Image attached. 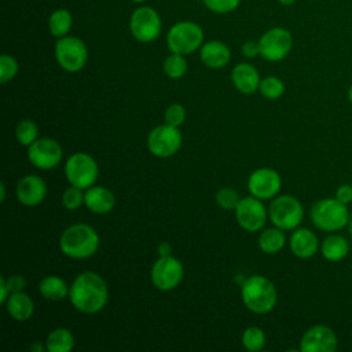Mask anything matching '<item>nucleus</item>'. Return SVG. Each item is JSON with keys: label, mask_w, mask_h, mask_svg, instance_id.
I'll use <instances>...</instances> for the list:
<instances>
[{"label": "nucleus", "mask_w": 352, "mask_h": 352, "mask_svg": "<svg viewBox=\"0 0 352 352\" xmlns=\"http://www.w3.org/2000/svg\"><path fill=\"white\" fill-rule=\"evenodd\" d=\"M69 300L77 311L92 315L102 311L107 304L109 287L99 274L84 271L72 282Z\"/></svg>", "instance_id": "f257e3e1"}, {"label": "nucleus", "mask_w": 352, "mask_h": 352, "mask_svg": "<svg viewBox=\"0 0 352 352\" xmlns=\"http://www.w3.org/2000/svg\"><path fill=\"white\" fill-rule=\"evenodd\" d=\"M60 252L74 260L92 257L99 249V235L94 227L85 223L69 226L59 238Z\"/></svg>", "instance_id": "f03ea898"}, {"label": "nucleus", "mask_w": 352, "mask_h": 352, "mask_svg": "<svg viewBox=\"0 0 352 352\" xmlns=\"http://www.w3.org/2000/svg\"><path fill=\"white\" fill-rule=\"evenodd\" d=\"M241 298L245 307L258 315L271 312L278 302L275 285L263 275H252L241 286Z\"/></svg>", "instance_id": "7ed1b4c3"}, {"label": "nucleus", "mask_w": 352, "mask_h": 352, "mask_svg": "<svg viewBox=\"0 0 352 352\" xmlns=\"http://www.w3.org/2000/svg\"><path fill=\"white\" fill-rule=\"evenodd\" d=\"M349 217L348 205L340 202L336 197L316 201L309 210L311 223L324 232H337L345 228L349 223Z\"/></svg>", "instance_id": "20e7f679"}, {"label": "nucleus", "mask_w": 352, "mask_h": 352, "mask_svg": "<svg viewBox=\"0 0 352 352\" xmlns=\"http://www.w3.org/2000/svg\"><path fill=\"white\" fill-rule=\"evenodd\" d=\"M268 217L275 227L285 231H293L304 219V208L293 195H276L270 204Z\"/></svg>", "instance_id": "39448f33"}, {"label": "nucleus", "mask_w": 352, "mask_h": 352, "mask_svg": "<svg viewBox=\"0 0 352 352\" xmlns=\"http://www.w3.org/2000/svg\"><path fill=\"white\" fill-rule=\"evenodd\" d=\"M204 32L201 26L191 21H182L170 26L166 34L168 50L175 54L188 55L202 47Z\"/></svg>", "instance_id": "423d86ee"}, {"label": "nucleus", "mask_w": 352, "mask_h": 352, "mask_svg": "<svg viewBox=\"0 0 352 352\" xmlns=\"http://www.w3.org/2000/svg\"><path fill=\"white\" fill-rule=\"evenodd\" d=\"M65 176L70 186L87 190L92 187L99 176V166L94 157L87 153H73L65 165Z\"/></svg>", "instance_id": "0eeeda50"}, {"label": "nucleus", "mask_w": 352, "mask_h": 352, "mask_svg": "<svg viewBox=\"0 0 352 352\" xmlns=\"http://www.w3.org/2000/svg\"><path fill=\"white\" fill-rule=\"evenodd\" d=\"M55 58L63 70L76 73L87 65L88 48L81 38L63 36L55 43Z\"/></svg>", "instance_id": "6e6552de"}, {"label": "nucleus", "mask_w": 352, "mask_h": 352, "mask_svg": "<svg viewBox=\"0 0 352 352\" xmlns=\"http://www.w3.org/2000/svg\"><path fill=\"white\" fill-rule=\"evenodd\" d=\"M184 276V267L182 261L172 254L160 256L151 267L150 279L154 287L161 292H170L176 289Z\"/></svg>", "instance_id": "1a4fd4ad"}, {"label": "nucleus", "mask_w": 352, "mask_h": 352, "mask_svg": "<svg viewBox=\"0 0 352 352\" xmlns=\"http://www.w3.org/2000/svg\"><path fill=\"white\" fill-rule=\"evenodd\" d=\"M182 142L183 138L177 126L162 124L150 131L147 136V148L158 158H168L179 151Z\"/></svg>", "instance_id": "9d476101"}, {"label": "nucleus", "mask_w": 352, "mask_h": 352, "mask_svg": "<svg viewBox=\"0 0 352 352\" xmlns=\"http://www.w3.org/2000/svg\"><path fill=\"white\" fill-rule=\"evenodd\" d=\"M162 29L161 16L151 7H138L129 18V30L140 43L154 41Z\"/></svg>", "instance_id": "9b49d317"}, {"label": "nucleus", "mask_w": 352, "mask_h": 352, "mask_svg": "<svg viewBox=\"0 0 352 352\" xmlns=\"http://www.w3.org/2000/svg\"><path fill=\"white\" fill-rule=\"evenodd\" d=\"M260 55L268 62L285 59L293 47V36L285 28H271L258 40Z\"/></svg>", "instance_id": "f8f14e48"}, {"label": "nucleus", "mask_w": 352, "mask_h": 352, "mask_svg": "<svg viewBox=\"0 0 352 352\" xmlns=\"http://www.w3.org/2000/svg\"><path fill=\"white\" fill-rule=\"evenodd\" d=\"M268 217V210L263 204V199H258L253 195L241 198L239 204L235 208V219L238 224L246 231H258L261 230Z\"/></svg>", "instance_id": "ddd939ff"}, {"label": "nucleus", "mask_w": 352, "mask_h": 352, "mask_svg": "<svg viewBox=\"0 0 352 352\" xmlns=\"http://www.w3.org/2000/svg\"><path fill=\"white\" fill-rule=\"evenodd\" d=\"M63 151L60 144L51 138H41L34 140L28 147L29 162L43 170H50L60 164Z\"/></svg>", "instance_id": "4468645a"}, {"label": "nucleus", "mask_w": 352, "mask_h": 352, "mask_svg": "<svg viewBox=\"0 0 352 352\" xmlns=\"http://www.w3.org/2000/svg\"><path fill=\"white\" fill-rule=\"evenodd\" d=\"M338 337L336 331L326 324H314L305 330L300 340L301 352H336Z\"/></svg>", "instance_id": "2eb2a0df"}, {"label": "nucleus", "mask_w": 352, "mask_h": 352, "mask_svg": "<svg viewBox=\"0 0 352 352\" xmlns=\"http://www.w3.org/2000/svg\"><path fill=\"white\" fill-rule=\"evenodd\" d=\"M282 187L280 175L272 168H258L253 170L248 179V190L250 195L258 199H272Z\"/></svg>", "instance_id": "dca6fc26"}, {"label": "nucleus", "mask_w": 352, "mask_h": 352, "mask_svg": "<svg viewBox=\"0 0 352 352\" xmlns=\"http://www.w3.org/2000/svg\"><path fill=\"white\" fill-rule=\"evenodd\" d=\"M16 199L25 206L40 205L47 195V184L37 175H26L16 184Z\"/></svg>", "instance_id": "f3484780"}, {"label": "nucleus", "mask_w": 352, "mask_h": 352, "mask_svg": "<svg viewBox=\"0 0 352 352\" xmlns=\"http://www.w3.org/2000/svg\"><path fill=\"white\" fill-rule=\"evenodd\" d=\"M289 248L296 257L305 260L314 257L318 253V250L320 249V243L312 230L297 227L296 230H293L289 238Z\"/></svg>", "instance_id": "a211bd4d"}, {"label": "nucleus", "mask_w": 352, "mask_h": 352, "mask_svg": "<svg viewBox=\"0 0 352 352\" xmlns=\"http://www.w3.org/2000/svg\"><path fill=\"white\" fill-rule=\"evenodd\" d=\"M231 81L234 87L245 95L254 94L260 87V74L257 69L250 63H238L231 72Z\"/></svg>", "instance_id": "6ab92c4d"}, {"label": "nucleus", "mask_w": 352, "mask_h": 352, "mask_svg": "<svg viewBox=\"0 0 352 352\" xmlns=\"http://www.w3.org/2000/svg\"><path fill=\"white\" fill-rule=\"evenodd\" d=\"M84 205L96 214H104L109 213L114 205H116V198L114 194L103 187V186H92L85 190L84 194Z\"/></svg>", "instance_id": "aec40b11"}, {"label": "nucleus", "mask_w": 352, "mask_h": 352, "mask_svg": "<svg viewBox=\"0 0 352 352\" xmlns=\"http://www.w3.org/2000/svg\"><path fill=\"white\" fill-rule=\"evenodd\" d=\"M199 56L206 67L221 69L228 65L231 59V51L224 43L219 40H212L201 47Z\"/></svg>", "instance_id": "412c9836"}, {"label": "nucleus", "mask_w": 352, "mask_h": 352, "mask_svg": "<svg viewBox=\"0 0 352 352\" xmlns=\"http://www.w3.org/2000/svg\"><path fill=\"white\" fill-rule=\"evenodd\" d=\"M4 305L8 315L16 322L29 320L34 312V302L23 290L11 293Z\"/></svg>", "instance_id": "4be33fe9"}, {"label": "nucleus", "mask_w": 352, "mask_h": 352, "mask_svg": "<svg viewBox=\"0 0 352 352\" xmlns=\"http://www.w3.org/2000/svg\"><path fill=\"white\" fill-rule=\"evenodd\" d=\"M320 253L324 260L330 263H338L348 256L349 242L344 235L329 232V235L320 243Z\"/></svg>", "instance_id": "5701e85b"}, {"label": "nucleus", "mask_w": 352, "mask_h": 352, "mask_svg": "<svg viewBox=\"0 0 352 352\" xmlns=\"http://www.w3.org/2000/svg\"><path fill=\"white\" fill-rule=\"evenodd\" d=\"M69 287L66 282L58 275H48L41 279L38 285L40 294L50 301H60L69 296Z\"/></svg>", "instance_id": "b1692460"}, {"label": "nucleus", "mask_w": 352, "mask_h": 352, "mask_svg": "<svg viewBox=\"0 0 352 352\" xmlns=\"http://www.w3.org/2000/svg\"><path fill=\"white\" fill-rule=\"evenodd\" d=\"M286 245V235L285 230L279 227H271L261 231L258 236V248L261 252L267 254H275L280 252Z\"/></svg>", "instance_id": "393cba45"}, {"label": "nucleus", "mask_w": 352, "mask_h": 352, "mask_svg": "<svg viewBox=\"0 0 352 352\" xmlns=\"http://www.w3.org/2000/svg\"><path fill=\"white\" fill-rule=\"evenodd\" d=\"M73 348L74 336L66 327L54 329L45 340V349L48 352H70Z\"/></svg>", "instance_id": "a878e982"}, {"label": "nucleus", "mask_w": 352, "mask_h": 352, "mask_svg": "<svg viewBox=\"0 0 352 352\" xmlns=\"http://www.w3.org/2000/svg\"><path fill=\"white\" fill-rule=\"evenodd\" d=\"M72 25H73V16L70 11H67L66 8L55 10L48 18L50 33L56 38L67 36L69 30L72 29Z\"/></svg>", "instance_id": "bb28decb"}, {"label": "nucleus", "mask_w": 352, "mask_h": 352, "mask_svg": "<svg viewBox=\"0 0 352 352\" xmlns=\"http://www.w3.org/2000/svg\"><path fill=\"white\" fill-rule=\"evenodd\" d=\"M187 67L188 66H187V60H186L184 55L175 54V52H170V55H168L165 58L164 65H162L164 73L169 78H173V80L182 78L187 73Z\"/></svg>", "instance_id": "cd10ccee"}, {"label": "nucleus", "mask_w": 352, "mask_h": 352, "mask_svg": "<svg viewBox=\"0 0 352 352\" xmlns=\"http://www.w3.org/2000/svg\"><path fill=\"white\" fill-rule=\"evenodd\" d=\"M242 345L250 352H257L265 345V333L258 326H249L242 334Z\"/></svg>", "instance_id": "c85d7f7f"}, {"label": "nucleus", "mask_w": 352, "mask_h": 352, "mask_svg": "<svg viewBox=\"0 0 352 352\" xmlns=\"http://www.w3.org/2000/svg\"><path fill=\"white\" fill-rule=\"evenodd\" d=\"M258 91L264 98L270 100H275L285 94V82L279 77L268 76L260 81Z\"/></svg>", "instance_id": "c756f323"}, {"label": "nucleus", "mask_w": 352, "mask_h": 352, "mask_svg": "<svg viewBox=\"0 0 352 352\" xmlns=\"http://www.w3.org/2000/svg\"><path fill=\"white\" fill-rule=\"evenodd\" d=\"M38 128L32 120H22L15 128V138L19 144L29 147L34 140H37Z\"/></svg>", "instance_id": "7c9ffc66"}, {"label": "nucleus", "mask_w": 352, "mask_h": 352, "mask_svg": "<svg viewBox=\"0 0 352 352\" xmlns=\"http://www.w3.org/2000/svg\"><path fill=\"white\" fill-rule=\"evenodd\" d=\"M239 201L241 197L234 188L223 187L216 192V202L224 210H235Z\"/></svg>", "instance_id": "2f4dec72"}, {"label": "nucleus", "mask_w": 352, "mask_h": 352, "mask_svg": "<svg viewBox=\"0 0 352 352\" xmlns=\"http://www.w3.org/2000/svg\"><path fill=\"white\" fill-rule=\"evenodd\" d=\"M19 70V65L16 59L8 54H3L0 56V82L6 84L12 80Z\"/></svg>", "instance_id": "473e14b6"}, {"label": "nucleus", "mask_w": 352, "mask_h": 352, "mask_svg": "<svg viewBox=\"0 0 352 352\" xmlns=\"http://www.w3.org/2000/svg\"><path fill=\"white\" fill-rule=\"evenodd\" d=\"M82 188H78L76 186H70L66 188L62 194V205L67 210H76L81 205H84V194Z\"/></svg>", "instance_id": "72a5a7b5"}, {"label": "nucleus", "mask_w": 352, "mask_h": 352, "mask_svg": "<svg viewBox=\"0 0 352 352\" xmlns=\"http://www.w3.org/2000/svg\"><path fill=\"white\" fill-rule=\"evenodd\" d=\"M164 118H165V124H169L172 126H177L179 128L184 122V120H186V109H184V106L180 104V103L170 104L165 110Z\"/></svg>", "instance_id": "f704fd0d"}, {"label": "nucleus", "mask_w": 352, "mask_h": 352, "mask_svg": "<svg viewBox=\"0 0 352 352\" xmlns=\"http://www.w3.org/2000/svg\"><path fill=\"white\" fill-rule=\"evenodd\" d=\"M241 0H204L208 10L216 14H227L239 6Z\"/></svg>", "instance_id": "c9c22d12"}, {"label": "nucleus", "mask_w": 352, "mask_h": 352, "mask_svg": "<svg viewBox=\"0 0 352 352\" xmlns=\"http://www.w3.org/2000/svg\"><path fill=\"white\" fill-rule=\"evenodd\" d=\"M336 198L348 205L352 202V186L351 184H341L337 190H336Z\"/></svg>", "instance_id": "e433bc0d"}, {"label": "nucleus", "mask_w": 352, "mask_h": 352, "mask_svg": "<svg viewBox=\"0 0 352 352\" xmlns=\"http://www.w3.org/2000/svg\"><path fill=\"white\" fill-rule=\"evenodd\" d=\"M6 279H7V283H8V287H10L11 293H14V292H22V290L25 289V286H26L25 278H23L22 275H19V274L11 275V276H8V278H6Z\"/></svg>", "instance_id": "4c0bfd02"}, {"label": "nucleus", "mask_w": 352, "mask_h": 352, "mask_svg": "<svg viewBox=\"0 0 352 352\" xmlns=\"http://www.w3.org/2000/svg\"><path fill=\"white\" fill-rule=\"evenodd\" d=\"M242 54L246 58H256L257 55H260V44L258 41H253L249 40L242 45Z\"/></svg>", "instance_id": "58836bf2"}, {"label": "nucleus", "mask_w": 352, "mask_h": 352, "mask_svg": "<svg viewBox=\"0 0 352 352\" xmlns=\"http://www.w3.org/2000/svg\"><path fill=\"white\" fill-rule=\"evenodd\" d=\"M11 294V290L8 287V283H7V279L4 276L0 278V302L1 304H6L7 298L10 297Z\"/></svg>", "instance_id": "ea45409f"}, {"label": "nucleus", "mask_w": 352, "mask_h": 352, "mask_svg": "<svg viewBox=\"0 0 352 352\" xmlns=\"http://www.w3.org/2000/svg\"><path fill=\"white\" fill-rule=\"evenodd\" d=\"M157 252L160 256H169L172 254V246L168 242H161L157 248Z\"/></svg>", "instance_id": "a19ab883"}, {"label": "nucleus", "mask_w": 352, "mask_h": 352, "mask_svg": "<svg viewBox=\"0 0 352 352\" xmlns=\"http://www.w3.org/2000/svg\"><path fill=\"white\" fill-rule=\"evenodd\" d=\"M43 344L40 342V341H34L33 344H32V346H30V349L33 351V352H41L43 351Z\"/></svg>", "instance_id": "79ce46f5"}, {"label": "nucleus", "mask_w": 352, "mask_h": 352, "mask_svg": "<svg viewBox=\"0 0 352 352\" xmlns=\"http://www.w3.org/2000/svg\"><path fill=\"white\" fill-rule=\"evenodd\" d=\"M0 202H4L6 199V184L4 183H0Z\"/></svg>", "instance_id": "37998d69"}, {"label": "nucleus", "mask_w": 352, "mask_h": 352, "mask_svg": "<svg viewBox=\"0 0 352 352\" xmlns=\"http://www.w3.org/2000/svg\"><path fill=\"white\" fill-rule=\"evenodd\" d=\"M282 6H292V4H294L297 0H278Z\"/></svg>", "instance_id": "c03bdc74"}, {"label": "nucleus", "mask_w": 352, "mask_h": 352, "mask_svg": "<svg viewBox=\"0 0 352 352\" xmlns=\"http://www.w3.org/2000/svg\"><path fill=\"white\" fill-rule=\"evenodd\" d=\"M348 230H349V235H351V239H352V213H351V217H349V223H348Z\"/></svg>", "instance_id": "a18cd8bd"}, {"label": "nucleus", "mask_w": 352, "mask_h": 352, "mask_svg": "<svg viewBox=\"0 0 352 352\" xmlns=\"http://www.w3.org/2000/svg\"><path fill=\"white\" fill-rule=\"evenodd\" d=\"M346 95H348V100L352 103V84L349 85V88H348V94H346Z\"/></svg>", "instance_id": "49530a36"}, {"label": "nucleus", "mask_w": 352, "mask_h": 352, "mask_svg": "<svg viewBox=\"0 0 352 352\" xmlns=\"http://www.w3.org/2000/svg\"><path fill=\"white\" fill-rule=\"evenodd\" d=\"M131 1H133V3H143V1H146V0H131Z\"/></svg>", "instance_id": "de8ad7c7"}, {"label": "nucleus", "mask_w": 352, "mask_h": 352, "mask_svg": "<svg viewBox=\"0 0 352 352\" xmlns=\"http://www.w3.org/2000/svg\"><path fill=\"white\" fill-rule=\"evenodd\" d=\"M309 1H314V0H309Z\"/></svg>", "instance_id": "09e8293b"}]
</instances>
